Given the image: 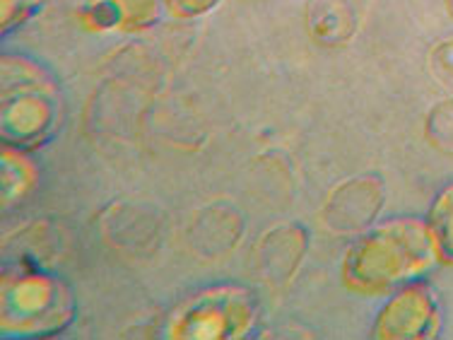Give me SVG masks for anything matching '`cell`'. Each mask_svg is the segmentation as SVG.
I'll list each match as a JSON object with an SVG mask.
<instances>
[{"label": "cell", "mask_w": 453, "mask_h": 340, "mask_svg": "<svg viewBox=\"0 0 453 340\" xmlns=\"http://www.w3.org/2000/svg\"><path fill=\"white\" fill-rule=\"evenodd\" d=\"M311 32L326 44H342L355 35L357 3L355 0H316L311 15Z\"/></svg>", "instance_id": "obj_3"}, {"label": "cell", "mask_w": 453, "mask_h": 340, "mask_svg": "<svg viewBox=\"0 0 453 340\" xmlns=\"http://www.w3.org/2000/svg\"><path fill=\"white\" fill-rule=\"evenodd\" d=\"M219 0H166V5L181 18H196L218 5Z\"/></svg>", "instance_id": "obj_8"}, {"label": "cell", "mask_w": 453, "mask_h": 340, "mask_svg": "<svg viewBox=\"0 0 453 340\" xmlns=\"http://www.w3.org/2000/svg\"><path fill=\"white\" fill-rule=\"evenodd\" d=\"M379 336L384 338H429L436 331L434 297L425 285H410L393 297L381 312Z\"/></svg>", "instance_id": "obj_2"}, {"label": "cell", "mask_w": 453, "mask_h": 340, "mask_svg": "<svg viewBox=\"0 0 453 340\" xmlns=\"http://www.w3.org/2000/svg\"><path fill=\"white\" fill-rule=\"evenodd\" d=\"M434 236L418 220H395L349 251L348 273L362 288L381 290L415 278L434 263Z\"/></svg>", "instance_id": "obj_1"}, {"label": "cell", "mask_w": 453, "mask_h": 340, "mask_svg": "<svg viewBox=\"0 0 453 340\" xmlns=\"http://www.w3.org/2000/svg\"><path fill=\"white\" fill-rule=\"evenodd\" d=\"M449 5H451V12H453V0H449Z\"/></svg>", "instance_id": "obj_9"}, {"label": "cell", "mask_w": 453, "mask_h": 340, "mask_svg": "<svg viewBox=\"0 0 453 340\" xmlns=\"http://www.w3.org/2000/svg\"><path fill=\"white\" fill-rule=\"evenodd\" d=\"M49 119V106L42 95H19L18 99H8V109H3V123L8 126V133L18 135H32L44 128Z\"/></svg>", "instance_id": "obj_4"}, {"label": "cell", "mask_w": 453, "mask_h": 340, "mask_svg": "<svg viewBox=\"0 0 453 340\" xmlns=\"http://www.w3.org/2000/svg\"><path fill=\"white\" fill-rule=\"evenodd\" d=\"M429 68L434 73V78L453 89V39H446L441 44H436L429 53Z\"/></svg>", "instance_id": "obj_7"}, {"label": "cell", "mask_w": 453, "mask_h": 340, "mask_svg": "<svg viewBox=\"0 0 453 340\" xmlns=\"http://www.w3.org/2000/svg\"><path fill=\"white\" fill-rule=\"evenodd\" d=\"M427 225L434 236L439 259L453 263V183L436 196Z\"/></svg>", "instance_id": "obj_5"}, {"label": "cell", "mask_w": 453, "mask_h": 340, "mask_svg": "<svg viewBox=\"0 0 453 340\" xmlns=\"http://www.w3.org/2000/svg\"><path fill=\"white\" fill-rule=\"evenodd\" d=\"M119 25L145 27L157 18V0H111Z\"/></svg>", "instance_id": "obj_6"}]
</instances>
